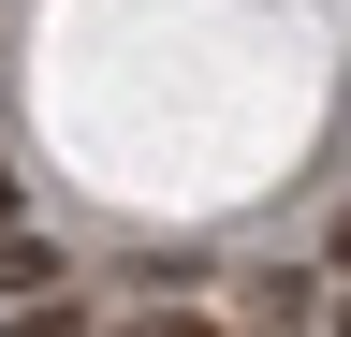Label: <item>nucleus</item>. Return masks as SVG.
Returning a JSON list of instances; mask_svg holds the SVG:
<instances>
[{
  "mask_svg": "<svg viewBox=\"0 0 351 337\" xmlns=\"http://www.w3.org/2000/svg\"><path fill=\"white\" fill-rule=\"evenodd\" d=\"M44 293H59V249L29 220H0V308H44Z\"/></svg>",
  "mask_w": 351,
  "mask_h": 337,
  "instance_id": "f257e3e1",
  "label": "nucleus"
},
{
  "mask_svg": "<svg viewBox=\"0 0 351 337\" xmlns=\"http://www.w3.org/2000/svg\"><path fill=\"white\" fill-rule=\"evenodd\" d=\"M117 337H234V323H219V308H132Z\"/></svg>",
  "mask_w": 351,
  "mask_h": 337,
  "instance_id": "f03ea898",
  "label": "nucleus"
},
{
  "mask_svg": "<svg viewBox=\"0 0 351 337\" xmlns=\"http://www.w3.org/2000/svg\"><path fill=\"white\" fill-rule=\"evenodd\" d=\"M0 337H88V323H73V293H44V308H0Z\"/></svg>",
  "mask_w": 351,
  "mask_h": 337,
  "instance_id": "7ed1b4c3",
  "label": "nucleus"
},
{
  "mask_svg": "<svg viewBox=\"0 0 351 337\" xmlns=\"http://www.w3.org/2000/svg\"><path fill=\"white\" fill-rule=\"evenodd\" d=\"M322 323H337V337H351V293H337V308H322Z\"/></svg>",
  "mask_w": 351,
  "mask_h": 337,
  "instance_id": "20e7f679",
  "label": "nucleus"
},
{
  "mask_svg": "<svg viewBox=\"0 0 351 337\" xmlns=\"http://www.w3.org/2000/svg\"><path fill=\"white\" fill-rule=\"evenodd\" d=\"M0 220H15V176H0Z\"/></svg>",
  "mask_w": 351,
  "mask_h": 337,
  "instance_id": "39448f33",
  "label": "nucleus"
}]
</instances>
